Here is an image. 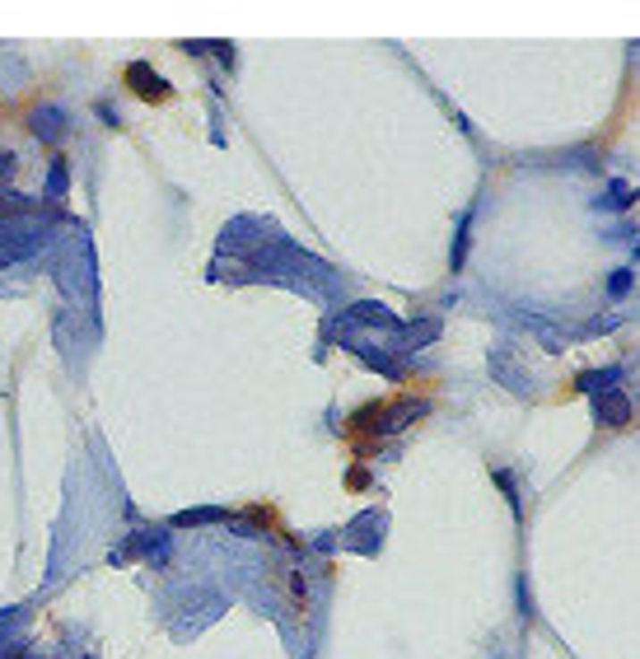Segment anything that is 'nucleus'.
Returning <instances> with one entry per match:
<instances>
[{
	"instance_id": "obj_2",
	"label": "nucleus",
	"mask_w": 640,
	"mask_h": 659,
	"mask_svg": "<svg viewBox=\"0 0 640 659\" xmlns=\"http://www.w3.org/2000/svg\"><path fill=\"white\" fill-rule=\"evenodd\" d=\"M122 80H127V89L136 94V98H146V103H164L173 89H169V80H164L150 61H131L127 71H122Z\"/></svg>"
},
{
	"instance_id": "obj_11",
	"label": "nucleus",
	"mask_w": 640,
	"mask_h": 659,
	"mask_svg": "<svg viewBox=\"0 0 640 659\" xmlns=\"http://www.w3.org/2000/svg\"><path fill=\"white\" fill-rule=\"evenodd\" d=\"M603 206H612V211H622V206H631V188H627V182H612V197H608Z\"/></svg>"
},
{
	"instance_id": "obj_3",
	"label": "nucleus",
	"mask_w": 640,
	"mask_h": 659,
	"mask_svg": "<svg viewBox=\"0 0 640 659\" xmlns=\"http://www.w3.org/2000/svg\"><path fill=\"white\" fill-rule=\"evenodd\" d=\"M598 426H627L631 421V402L622 388H608V393H598Z\"/></svg>"
},
{
	"instance_id": "obj_10",
	"label": "nucleus",
	"mask_w": 640,
	"mask_h": 659,
	"mask_svg": "<svg viewBox=\"0 0 640 659\" xmlns=\"http://www.w3.org/2000/svg\"><path fill=\"white\" fill-rule=\"evenodd\" d=\"M94 113H98L103 122H108V127H113V131H122V113L113 108V103H108V98H98V103H94Z\"/></svg>"
},
{
	"instance_id": "obj_6",
	"label": "nucleus",
	"mask_w": 640,
	"mask_h": 659,
	"mask_svg": "<svg viewBox=\"0 0 640 659\" xmlns=\"http://www.w3.org/2000/svg\"><path fill=\"white\" fill-rule=\"evenodd\" d=\"M66 188H71V164L56 155L52 169H47V201H61V197H66Z\"/></svg>"
},
{
	"instance_id": "obj_7",
	"label": "nucleus",
	"mask_w": 640,
	"mask_h": 659,
	"mask_svg": "<svg viewBox=\"0 0 640 659\" xmlns=\"http://www.w3.org/2000/svg\"><path fill=\"white\" fill-rule=\"evenodd\" d=\"M350 318H360V323H393L383 304H356V308H350Z\"/></svg>"
},
{
	"instance_id": "obj_14",
	"label": "nucleus",
	"mask_w": 640,
	"mask_h": 659,
	"mask_svg": "<svg viewBox=\"0 0 640 659\" xmlns=\"http://www.w3.org/2000/svg\"><path fill=\"white\" fill-rule=\"evenodd\" d=\"M14 169V155H0V173H10Z\"/></svg>"
},
{
	"instance_id": "obj_12",
	"label": "nucleus",
	"mask_w": 640,
	"mask_h": 659,
	"mask_svg": "<svg viewBox=\"0 0 640 659\" xmlns=\"http://www.w3.org/2000/svg\"><path fill=\"white\" fill-rule=\"evenodd\" d=\"M608 291H612V295H627V291H631V272H627V266H622V272H612Z\"/></svg>"
},
{
	"instance_id": "obj_1",
	"label": "nucleus",
	"mask_w": 640,
	"mask_h": 659,
	"mask_svg": "<svg viewBox=\"0 0 640 659\" xmlns=\"http://www.w3.org/2000/svg\"><path fill=\"white\" fill-rule=\"evenodd\" d=\"M127 557H146L150 566H169V557H173L169 528H140V533H131L127 547L117 552V562H127Z\"/></svg>"
},
{
	"instance_id": "obj_13",
	"label": "nucleus",
	"mask_w": 640,
	"mask_h": 659,
	"mask_svg": "<svg viewBox=\"0 0 640 659\" xmlns=\"http://www.w3.org/2000/svg\"><path fill=\"white\" fill-rule=\"evenodd\" d=\"M495 482H501V491H505V496H509V505L519 510V496H514V477H509V472H495Z\"/></svg>"
},
{
	"instance_id": "obj_8",
	"label": "nucleus",
	"mask_w": 640,
	"mask_h": 659,
	"mask_svg": "<svg viewBox=\"0 0 640 659\" xmlns=\"http://www.w3.org/2000/svg\"><path fill=\"white\" fill-rule=\"evenodd\" d=\"M467 230H472V215L459 220V239H453V266H463V258H467Z\"/></svg>"
},
{
	"instance_id": "obj_9",
	"label": "nucleus",
	"mask_w": 640,
	"mask_h": 659,
	"mask_svg": "<svg viewBox=\"0 0 640 659\" xmlns=\"http://www.w3.org/2000/svg\"><path fill=\"white\" fill-rule=\"evenodd\" d=\"M617 379H622V369H603V375H585L580 388L585 393H598V384H617Z\"/></svg>"
},
{
	"instance_id": "obj_5",
	"label": "nucleus",
	"mask_w": 640,
	"mask_h": 659,
	"mask_svg": "<svg viewBox=\"0 0 640 659\" xmlns=\"http://www.w3.org/2000/svg\"><path fill=\"white\" fill-rule=\"evenodd\" d=\"M224 520H230L224 505H197V510H178L169 528H201V524H224Z\"/></svg>"
},
{
	"instance_id": "obj_4",
	"label": "nucleus",
	"mask_w": 640,
	"mask_h": 659,
	"mask_svg": "<svg viewBox=\"0 0 640 659\" xmlns=\"http://www.w3.org/2000/svg\"><path fill=\"white\" fill-rule=\"evenodd\" d=\"M33 136L38 140H61V131H66V108H52V103H43V108H33Z\"/></svg>"
}]
</instances>
